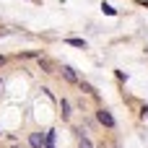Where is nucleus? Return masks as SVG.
I'll return each mask as SVG.
<instances>
[{"label": "nucleus", "mask_w": 148, "mask_h": 148, "mask_svg": "<svg viewBox=\"0 0 148 148\" xmlns=\"http://www.w3.org/2000/svg\"><path fill=\"white\" fill-rule=\"evenodd\" d=\"M96 120H99L104 127H109V130L117 125V122H114V117H112V112H109V109H104V107H101V109H96Z\"/></svg>", "instance_id": "nucleus-1"}, {"label": "nucleus", "mask_w": 148, "mask_h": 148, "mask_svg": "<svg viewBox=\"0 0 148 148\" xmlns=\"http://www.w3.org/2000/svg\"><path fill=\"white\" fill-rule=\"evenodd\" d=\"M29 146L31 148H44V135L42 133H31L29 135Z\"/></svg>", "instance_id": "nucleus-2"}, {"label": "nucleus", "mask_w": 148, "mask_h": 148, "mask_svg": "<svg viewBox=\"0 0 148 148\" xmlns=\"http://www.w3.org/2000/svg\"><path fill=\"white\" fill-rule=\"evenodd\" d=\"M62 75H65V81H70V83H81L78 75H75V70H73L70 65H62Z\"/></svg>", "instance_id": "nucleus-3"}, {"label": "nucleus", "mask_w": 148, "mask_h": 148, "mask_svg": "<svg viewBox=\"0 0 148 148\" xmlns=\"http://www.w3.org/2000/svg\"><path fill=\"white\" fill-rule=\"evenodd\" d=\"M55 143H57V133L55 130H47L44 133V148H55Z\"/></svg>", "instance_id": "nucleus-4"}, {"label": "nucleus", "mask_w": 148, "mask_h": 148, "mask_svg": "<svg viewBox=\"0 0 148 148\" xmlns=\"http://www.w3.org/2000/svg\"><path fill=\"white\" fill-rule=\"evenodd\" d=\"M60 109H62V120H68V117H70V101L62 99V101H60Z\"/></svg>", "instance_id": "nucleus-5"}, {"label": "nucleus", "mask_w": 148, "mask_h": 148, "mask_svg": "<svg viewBox=\"0 0 148 148\" xmlns=\"http://www.w3.org/2000/svg\"><path fill=\"white\" fill-rule=\"evenodd\" d=\"M68 44H73V47H83V49H86V39H78V36H68Z\"/></svg>", "instance_id": "nucleus-6"}, {"label": "nucleus", "mask_w": 148, "mask_h": 148, "mask_svg": "<svg viewBox=\"0 0 148 148\" xmlns=\"http://www.w3.org/2000/svg\"><path fill=\"white\" fill-rule=\"evenodd\" d=\"M101 10H104L107 16H117V10H114V8H112L109 3H101Z\"/></svg>", "instance_id": "nucleus-7"}, {"label": "nucleus", "mask_w": 148, "mask_h": 148, "mask_svg": "<svg viewBox=\"0 0 148 148\" xmlns=\"http://www.w3.org/2000/svg\"><path fill=\"white\" fill-rule=\"evenodd\" d=\"M78 148H94V143H91L86 135H81V143H78Z\"/></svg>", "instance_id": "nucleus-8"}, {"label": "nucleus", "mask_w": 148, "mask_h": 148, "mask_svg": "<svg viewBox=\"0 0 148 148\" xmlns=\"http://www.w3.org/2000/svg\"><path fill=\"white\" fill-rule=\"evenodd\" d=\"M81 88H83L86 94H96V91H94V86H88V83H81Z\"/></svg>", "instance_id": "nucleus-9"}, {"label": "nucleus", "mask_w": 148, "mask_h": 148, "mask_svg": "<svg viewBox=\"0 0 148 148\" xmlns=\"http://www.w3.org/2000/svg\"><path fill=\"white\" fill-rule=\"evenodd\" d=\"M140 5H148V0H140Z\"/></svg>", "instance_id": "nucleus-10"}, {"label": "nucleus", "mask_w": 148, "mask_h": 148, "mask_svg": "<svg viewBox=\"0 0 148 148\" xmlns=\"http://www.w3.org/2000/svg\"><path fill=\"white\" fill-rule=\"evenodd\" d=\"M13 148H21V146H13Z\"/></svg>", "instance_id": "nucleus-11"}, {"label": "nucleus", "mask_w": 148, "mask_h": 148, "mask_svg": "<svg viewBox=\"0 0 148 148\" xmlns=\"http://www.w3.org/2000/svg\"><path fill=\"white\" fill-rule=\"evenodd\" d=\"M0 135H3V133H0Z\"/></svg>", "instance_id": "nucleus-12"}]
</instances>
